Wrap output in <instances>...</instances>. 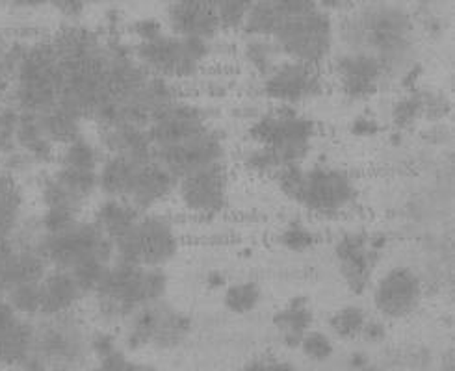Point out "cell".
<instances>
[{"label":"cell","mask_w":455,"mask_h":371,"mask_svg":"<svg viewBox=\"0 0 455 371\" xmlns=\"http://www.w3.org/2000/svg\"><path fill=\"white\" fill-rule=\"evenodd\" d=\"M347 0H316V4L323 10V12H333V10H340L346 6Z\"/></svg>","instance_id":"11a10c76"},{"label":"cell","mask_w":455,"mask_h":371,"mask_svg":"<svg viewBox=\"0 0 455 371\" xmlns=\"http://www.w3.org/2000/svg\"><path fill=\"white\" fill-rule=\"evenodd\" d=\"M92 371H156L153 366H146V364H138L134 360H131L123 351H114L112 355L99 359L97 366Z\"/></svg>","instance_id":"ee69618b"},{"label":"cell","mask_w":455,"mask_h":371,"mask_svg":"<svg viewBox=\"0 0 455 371\" xmlns=\"http://www.w3.org/2000/svg\"><path fill=\"white\" fill-rule=\"evenodd\" d=\"M177 178L153 158L136 168L127 201L140 214L153 212L158 204L168 201L177 190Z\"/></svg>","instance_id":"ffe728a7"},{"label":"cell","mask_w":455,"mask_h":371,"mask_svg":"<svg viewBox=\"0 0 455 371\" xmlns=\"http://www.w3.org/2000/svg\"><path fill=\"white\" fill-rule=\"evenodd\" d=\"M439 371H455V357H453V349H450V351L443 357V362H441Z\"/></svg>","instance_id":"6f0895ef"},{"label":"cell","mask_w":455,"mask_h":371,"mask_svg":"<svg viewBox=\"0 0 455 371\" xmlns=\"http://www.w3.org/2000/svg\"><path fill=\"white\" fill-rule=\"evenodd\" d=\"M349 132L354 134L355 138H374L379 134V122L376 119H371L368 115H359L354 121H351Z\"/></svg>","instance_id":"c3c4849f"},{"label":"cell","mask_w":455,"mask_h":371,"mask_svg":"<svg viewBox=\"0 0 455 371\" xmlns=\"http://www.w3.org/2000/svg\"><path fill=\"white\" fill-rule=\"evenodd\" d=\"M41 121V129H44L45 136L52 146L60 151L66 147L68 143L75 141L76 138L84 136L82 134V125H84V119L73 114L71 110L64 107H54L45 114H37Z\"/></svg>","instance_id":"f546056e"},{"label":"cell","mask_w":455,"mask_h":371,"mask_svg":"<svg viewBox=\"0 0 455 371\" xmlns=\"http://www.w3.org/2000/svg\"><path fill=\"white\" fill-rule=\"evenodd\" d=\"M20 110L15 108L12 102H4L0 107V160L13 154L17 151V122H19Z\"/></svg>","instance_id":"60d3db41"},{"label":"cell","mask_w":455,"mask_h":371,"mask_svg":"<svg viewBox=\"0 0 455 371\" xmlns=\"http://www.w3.org/2000/svg\"><path fill=\"white\" fill-rule=\"evenodd\" d=\"M27 45L28 43L10 39L4 32H0V107L10 100L13 75Z\"/></svg>","instance_id":"836d02e7"},{"label":"cell","mask_w":455,"mask_h":371,"mask_svg":"<svg viewBox=\"0 0 455 371\" xmlns=\"http://www.w3.org/2000/svg\"><path fill=\"white\" fill-rule=\"evenodd\" d=\"M82 299H86V296L69 272L51 267L47 275L39 280V318L75 312Z\"/></svg>","instance_id":"7402d4cb"},{"label":"cell","mask_w":455,"mask_h":371,"mask_svg":"<svg viewBox=\"0 0 455 371\" xmlns=\"http://www.w3.org/2000/svg\"><path fill=\"white\" fill-rule=\"evenodd\" d=\"M132 32L138 37V43H141V41H149L164 34V28L156 19H140L132 25Z\"/></svg>","instance_id":"681fc988"},{"label":"cell","mask_w":455,"mask_h":371,"mask_svg":"<svg viewBox=\"0 0 455 371\" xmlns=\"http://www.w3.org/2000/svg\"><path fill=\"white\" fill-rule=\"evenodd\" d=\"M243 371H298L294 366L274 359H257L243 367Z\"/></svg>","instance_id":"f907efd6"},{"label":"cell","mask_w":455,"mask_h":371,"mask_svg":"<svg viewBox=\"0 0 455 371\" xmlns=\"http://www.w3.org/2000/svg\"><path fill=\"white\" fill-rule=\"evenodd\" d=\"M132 54L149 75L170 82L182 80L197 75L211 54V41L164 32L155 39L141 41Z\"/></svg>","instance_id":"30bf717a"},{"label":"cell","mask_w":455,"mask_h":371,"mask_svg":"<svg viewBox=\"0 0 455 371\" xmlns=\"http://www.w3.org/2000/svg\"><path fill=\"white\" fill-rule=\"evenodd\" d=\"M17 151L28 156L34 166H49V163L58 156V149L49 141L37 114L20 112L17 122Z\"/></svg>","instance_id":"d4e9b609"},{"label":"cell","mask_w":455,"mask_h":371,"mask_svg":"<svg viewBox=\"0 0 455 371\" xmlns=\"http://www.w3.org/2000/svg\"><path fill=\"white\" fill-rule=\"evenodd\" d=\"M262 93L281 107L294 108L323 93V80L318 67L286 59L262 82Z\"/></svg>","instance_id":"2e32d148"},{"label":"cell","mask_w":455,"mask_h":371,"mask_svg":"<svg viewBox=\"0 0 455 371\" xmlns=\"http://www.w3.org/2000/svg\"><path fill=\"white\" fill-rule=\"evenodd\" d=\"M279 243L291 253H305L316 245V234L301 221H291L279 234Z\"/></svg>","instance_id":"f35d334b"},{"label":"cell","mask_w":455,"mask_h":371,"mask_svg":"<svg viewBox=\"0 0 455 371\" xmlns=\"http://www.w3.org/2000/svg\"><path fill=\"white\" fill-rule=\"evenodd\" d=\"M140 163L138 160L107 154L97 170L99 192L110 199H125Z\"/></svg>","instance_id":"f1b7e54d"},{"label":"cell","mask_w":455,"mask_h":371,"mask_svg":"<svg viewBox=\"0 0 455 371\" xmlns=\"http://www.w3.org/2000/svg\"><path fill=\"white\" fill-rule=\"evenodd\" d=\"M13 311L23 318H39V282L12 288L4 296Z\"/></svg>","instance_id":"8d00e7d4"},{"label":"cell","mask_w":455,"mask_h":371,"mask_svg":"<svg viewBox=\"0 0 455 371\" xmlns=\"http://www.w3.org/2000/svg\"><path fill=\"white\" fill-rule=\"evenodd\" d=\"M92 351H93V357L99 360V359H105L108 355H112L114 351H117V342L116 338L107 333V331H97V333H92Z\"/></svg>","instance_id":"7dc6e473"},{"label":"cell","mask_w":455,"mask_h":371,"mask_svg":"<svg viewBox=\"0 0 455 371\" xmlns=\"http://www.w3.org/2000/svg\"><path fill=\"white\" fill-rule=\"evenodd\" d=\"M283 20L277 0H255L242 28L251 37H274Z\"/></svg>","instance_id":"1f68e13d"},{"label":"cell","mask_w":455,"mask_h":371,"mask_svg":"<svg viewBox=\"0 0 455 371\" xmlns=\"http://www.w3.org/2000/svg\"><path fill=\"white\" fill-rule=\"evenodd\" d=\"M100 149L107 154L148 162L155 158V146L149 130L132 125H116L99 129Z\"/></svg>","instance_id":"603a6c76"},{"label":"cell","mask_w":455,"mask_h":371,"mask_svg":"<svg viewBox=\"0 0 455 371\" xmlns=\"http://www.w3.org/2000/svg\"><path fill=\"white\" fill-rule=\"evenodd\" d=\"M92 359V333L75 312L39 318L34 335V362L51 371H86Z\"/></svg>","instance_id":"8992f818"},{"label":"cell","mask_w":455,"mask_h":371,"mask_svg":"<svg viewBox=\"0 0 455 371\" xmlns=\"http://www.w3.org/2000/svg\"><path fill=\"white\" fill-rule=\"evenodd\" d=\"M0 4H12V0H0Z\"/></svg>","instance_id":"94428289"},{"label":"cell","mask_w":455,"mask_h":371,"mask_svg":"<svg viewBox=\"0 0 455 371\" xmlns=\"http://www.w3.org/2000/svg\"><path fill=\"white\" fill-rule=\"evenodd\" d=\"M281 54L299 64L318 67L335 43V28L329 13L318 4L283 17L272 37Z\"/></svg>","instance_id":"ba28073f"},{"label":"cell","mask_w":455,"mask_h":371,"mask_svg":"<svg viewBox=\"0 0 455 371\" xmlns=\"http://www.w3.org/2000/svg\"><path fill=\"white\" fill-rule=\"evenodd\" d=\"M359 371H383L381 367H378V366H371V364H368L366 367H363V369H359Z\"/></svg>","instance_id":"91938a15"},{"label":"cell","mask_w":455,"mask_h":371,"mask_svg":"<svg viewBox=\"0 0 455 371\" xmlns=\"http://www.w3.org/2000/svg\"><path fill=\"white\" fill-rule=\"evenodd\" d=\"M243 163L247 170L253 173H259V175H274L275 177L283 170L281 162L275 158V154L264 147H259V146L243 154Z\"/></svg>","instance_id":"7bdbcfd3"},{"label":"cell","mask_w":455,"mask_h":371,"mask_svg":"<svg viewBox=\"0 0 455 371\" xmlns=\"http://www.w3.org/2000/svg\"><path fill=\"white\" fill-rule=\"evenodd\" d=\"M25 188L19 177L0 170V241L10 240L25 219Z\"/></svg>","instance_id":"83f0119b"},{"label":"cell","mask_w":455,"mask_h":371,"mask_svg":"<svg viewBox=\"0 0 455 371\" xmlns=\"http://www.w3.org/2000/svg\"><path fill=\"white\" fill-rule=\"evenodd\" d=\"M20 316L10 306V303L0 297V335H3L6 328H10Z\"/></svg>","instance_id":"f5cc1de1"},{"label":"cell","mask_w":455,"mask_h":371,"mask_svg":"<svg viewBox=\"0 0 455 371\" xmlns=\"http://www.w3.org/2000/svg\"><path fill=\"white\" fill-rule=\"evenodd\" d=\"M419 95H420V100H422L424 117H427V119H441V117H444L450 112L448 100L443 95L431 93V91H426V93L419 91Z\"/></svg>","instance_id":"f6af8a7d"},{"label":"cell","mask_w":455,"mask_h":371,"mask_svg":"<svg viewBox=\"0 0 455 371\" xmlns=\"http://www.w3.org/2000/svg\"><path fill=\"white\" fill-rule=\"evenodd\" d=\"M275 180L288 199L316 216H339L357 199L355 180L337 168L288 166L275 175Z\"/></svg>","instance_id":"277c9868"},{"label":"cell","mask_w":455,"mask_h":371,"mask_svg":"<svg viewBox=\"0 0 455 371\" xmlns=\"http://www.w3.org/2000/svg\"><path fill=\"white\" fill-rule=\"evenodd\" d=\"M102 151L86 136H80L58 151V166L78 170V171H97L102 162Z\"/></svg>","instance_id":"4dcf8cb0"},{"label":"cell","mask_w":455,"mask_h":371,"mask_svg":"<svg viewBox=\"0 0 455 371\" xmlns=\"http://www.w3.org/2000/svg\"><path fill=\"white\" fill-rule=\"evenodd\" d=\"M192 331V318L164 299L141 306L125 321V345L131 351L143 347L170 351L188 340Z\"/></svg>","instance_id":"8fae6325"},{"label":"cell","mask_w":455,"mask_h":371,"mask_svg":"<svg viewBox=\"0 0 455 371\" xmlns=\"http://www.w3.org/2000/svg\"><path fill=\"white\" fill-rule=\"evenodd\" d=\"M45 255L54 270L78 272L92 264H112L114 247L93 221L78 219L54 234H45Z\"/></svg>","instance_id":"7c38bea8"},{"label":"cell","mask_w":455,"mask_h":371,"mask_svg":"<svg viewBox=\"0 0 455 371\" xmlns=\"http://www.w3.org/2000/svg\"><path fill=\"white\" fill-rule=\"evenodd\" d=\"M315 321V312L307 297L298 296L288 301L281 311L274 314V327L288 349H298L303 336L310 331Z\"/></svg>","instance_id":"4316f807"},{"label":"cell","mask_w":455,"mask_h":371,"mask_svg":"<svg viewBox=\"0 0 455 371\" xmlns=\"http://www.w3.org/2000/svg\"><path fill=\"white\" fill-rule=\"evenodd\" d=\"M245 59L259 75L267 76L281 64V51L270 37H251L245 43Z\"/></svg>","instance_id":"e575fe53"},{"label":"cell","mask_w":455,"mask_h":371,"mask_svg":"<svg viewBox=\"0 0 455 371\" xmlns=\"http://www.w3.org/2000/svg\"><path fill=\"white\" fill-rule=\"evenodd\" d=\"M170 290V277L160 267H138L116 262L93 292L95 312L107 325L125 323L141 306L164 301Z\"/></svg>","instance_id":"3957f363"},{"label":"cell","mask_w":455,"mask_h":371,"mask_svg":"<svg viewBox=\"0 0 455 371\" xmlns=\"http://www.w3.org/2000/svg\"><path fill=\"white\" fill-rule=\"evenodd\" d=\"M209 127V115L201 107L177 99L151 122L148 130L156 151L177 146V143L190 139Z\"/></svg>","instance_id":"ac0fdd59"},{"label":"cell","mask_w":455,"mask_h":371,"mask_svg":"<svg viewBox=\"0 0 455 371\" xmlns=\"http://www.w3.org/2000/svg\"><path fill=\"white\" fill-rule=\"evenodd\" d=\"M51 41L61 71L60 107L93 119L105 95L110 41L84 27L61 28Z\"/></svg>","instance_id":"6da1fadb"},{"label":"cell","mask_w":455,"mask_h":371,"mask_svg":"<svg viewBox=\"0 0 455 371\" xmlns=\"http://www.w3.org/2000/svg\"><path fill=\"white\" fill-rule=\"evenodd\" d=\"M342 36L349 51L366 52L379 59L385 73L407 71L415 52V30L409 13L390 3H371L346 20Z\"/></svg>","instance_id":"7a4b0ae2"},{"label":"cell","mask_w":455,"mask_h":371,"mask_svg":"<svg viewBox=\"0 0 455 371\" xmlns=\"http://www.w3.org/2000/svg\"><path fill=\"white\" fill-rule=\"evenodd\" d=\"M250 138L259 147L275 154L283 168L301 166L316 138V122L296 108L281 107L264 114L250 127Z\"/></svg>","instance_id":"52a82bcc"},{"label":"cell","mask_w":455,"mask_h":371,"mask_svg":"<svg viewBox=\"0 0 455 371\" xmlns=\"http://www.w3.org/2000/svg\"><path fill=\"white\" fill-rule=\"evenodd\" d=\"M299 347H301L303 355L315 362L329 360L331 357H333V351H335L333 342H331V338L322 331H308L303 336Z\"/></svg>","instance_id":"b9f144b4"},{"label":"cell","mask_w":455,"mask_h":371,"mask_svg":"<svg viewBox=\"0 0 455 371\" xmlns=\"http://www.w3.org/2000/svg\"><path fill=\"white\" fill-rule=\"evenodd\" d=\"M388 243L385 234L347 233L335 245L339 273L354 296H363L378 267L381 253Z\"/></svg>","instance_id":"4fadbf2b"},{"label":"cell","mask_w":455,"mask_h":371,"mask_svg":"<svg viewBox=\"0 0 455 371\" xmlns=\"http://www.w3.org/2000/svg\"><path fill=\"white\" fill-rule=\"evenodd\" d=\"M36 323L20 316L0 335V367L20 369L32 360Z\"/></svg>","instance_id":"cb8c5ba5"},{"label":"cell","mask_w":455,"mask_h":371,"mask_svg":"<svg viewBox=\"0 0 455 371\" xmlns=\"http://www.w3.org/2000/svg\"><path fill=\"white\" fill-rule=\"evenodd\" d=\"M225 158V141L218 130L209 127L201 134L180 141L172 147L155 151V160L177 180L197 170L221 163Z\"/></svg>","instance_id":"e0dca14e"},{"label":"cell","mask_w":455,"mask_h":371,"mask_svg":"<svg viewBox=\"0 0 455 371\" xmlns=\"http://www.w3.org/2000/svg\"><path fill=\"white\" fill-rule=\"evenodd\" d=\"M422 117H424V112H422V100L419 91L407 93L405 97L395 102V107H392V122H395V127L398 130L411 129Z\"/></svg>","instance_id":"ab89813d"},{"label":"cell","mask_w":455,"mask_h":371,"mask_svg":"<svg viewBox=\"0 0 455 371\" xmlns=\"http://www.w3.org/2000/svg\"><path fill=\"white\" fill-rule=\"evenodd\" d=\"M172 34L211 41L221 30L211 0H172L165 12Z\"/></svg>","instance_id":"44dd1931"},{"label":"cell","mask_w":455,"mask_h":371,"mask_svg":"<svg viewBox=\"0 0 455 371\" xmlns=\"http://www.w3.org/2000/svg\"><path fill=\"white\" fill-rule=\"evenodd\" d=\"M424 299L420 275L407 265H395L374 286L376 311L390 321L405 320L419 311Z\"/></svg>","instance_id":"9a60e30c"},{"label":"cell","mask_w":455,"mask_h":371,"mask_svg":"<svg viewBox=\"0 0 455 371\" xmlns=\"http://www.w3.org/2000/svg\"><path fill=\"white\" fill-rule=\"evenodd\" d=\"M61 71L51 39L28 43L20 56L10 100L15 108L28 114H45L60 105Z\"/></svg>","instance_id":"5b68a950"},{"label":"cell","mask_w":455,"mask_h":371,"mask_svg":"<svg viewBox=\"0 0 455 371\" xmlns=\"http://www.w3.org/2000/svg\"><path fill=\"white\" fill-rule=\"evenodd\" d=\"M93 3L95 0H47V4H51L60 15L68 19H78L80 15H84V12Z\"/></svg>","instance_id":"bcb514c9"},{"label":"cell","mask_w":455,"mask_h":371,"mask_svg":"<svg viewBox=\"0 0 455 371\" xmlns=\"http://www.w3.org/2000/svg\"><path fill=\"white\" fill-rule=\"evenodd\" d=\"M361 336L368 342V343H381L387 338V325L379 320H368Z\"/></svg>","instance_id":"816d5d0a"},{"label":"cell","mask_w":455,"mask_h":371,"mask_svg":"<svg viewBox=\"0 0 455 371\" xmlns=\"http://www.w3.org/2000/svg\"><path fill=\"white\" fill-rule=\"evenodd\" d=\"M368 321L364 308L359 304H346L339 308L333 316L329 318V327L342 340H355L361 336L363 328Z\"/></svg>","instance_id":"d590c367"},{"label":"cell","mask_w":455,"mask_h":371,"mask_svg":"<svg viewBox=\"0 0 455 371\" xmlns=\"http://www.w3.org/2000/svg\"><path fill=\"white\" fill-rule=\"evenodd\" d=\"M335 73L340 91L351 100H366L379 91L387 75L379 59L366 52L347 51L335 59Z\"/></svg>","instance_id":"d6986e66"},{"label":"cell","mask_w":455,"mask_h":371,"mask_svg":"<svg viewBox=\"0 0 455 371\" xmlns=\"http://www.w3.org/2000/svg\"><path fill=\"white\" fill-rule=\"evenodd\" d=\"M19 371H51V369H47V367H44V366H41V364H37V362L30 360L28 364H25V366L20 367Z\"/></svg>","instance_id":"680465c9"},{"label":"cell","mask_w":455,"mask_h":371,"mask_svg":"<svg viewBox=\"0 0 455 371\" xmlns=\"http://www.w3.org/2000/svg\"><path fill=\"white\" fill-rule=\"evenodd\" d=\"M262 301L260 286L253 280L233 282L225 288L223 292V306L235 316H245L253 311Z\"/></svg>","instance_id":"d6a6232c"},{"label":"cell","mask_w":455,"mask_h":371,"mask_svg":"<svg viewBox=\"0 0 455 371\" xmlns=\"http://www.w3.org/2000/svg\"><path fill=\"white\" fill-rule=\"evenodd\" d=\"M370 364V360H368V357L364 355V353H361V351H357V353H354L349 357V366L354 367L355 371H359V369H363V367H366Z\"/></svg>","instance_id":"9f6ffc18"},{"label":"cell","mask_w":455,"mask_h":371,"mask_svg":"<svg viewBox=\"0 0 455 371\" xmlns=\"http://www.w3.org/2000/svg\"><path fill=\"white\" fill-rule=\"evenodd\" d=\"M186 210L199 217H214L227 209L229 201V171L225 163L184 175L175 190Z\"/></svg>","instance_id":"5bb4252c"},{"label":"cell","mask_w":455,"mask_h":371,"mask_svg":"<svg viewBox=\"0 0 455 371\" xmlns=\"http://www.w3.org/2000/svg\"><path fill=\"white\" fill-rule=\"evenodd\" d=\"M211 3L216 10L221 28L238 30L242 28L255 0H211Z\"/></svg>","instance_id":"74e56055"},{"label":"cell","mask_w":455,"mask_h":371,"mask_svg":"<svg viewBox=\"0 0 455 371\" xmlns=\"http://www.w3.org/2000/svg\"><path fill=\"white\" fill-rule=\"evenodd\" d=\"M204 286L212 292L225 290V288L229 286V280H227V275L221 270H211L209 273L204 275Z\"/></svg>","instance_id":"db71d44e"},{"label":"cell","mask_w":455,"mask_h":371,"mask_svg":"<svg viewBox=\"0 0 455 371\" xmlns=\"http://www.w3.org/2000/svg\"><path fill=\"white\" fill-rule=\"evenodd\" d=\"M180 249L175 225L160 214H141L131 233L114 243V260L138 267L164 270Z\"/></svg>","instance_id":"9c48e42d"},{"label":"cell","mask_w":455,"mask_h":371,"mask_svg":"<svg viewBox=\"0 0 455 371\" xmlns=\"http://www.w3.org/2000/svg\"><path fill=\"white\" fill-rule=\"evenodd\" d=\"M140 216L141 214L127 201L105 197L97 204L92 221L110 240L114 247V243H117L121 238H125L131 233Z\"/></svg>","instance_id":"484cf974"}]
</instances>
